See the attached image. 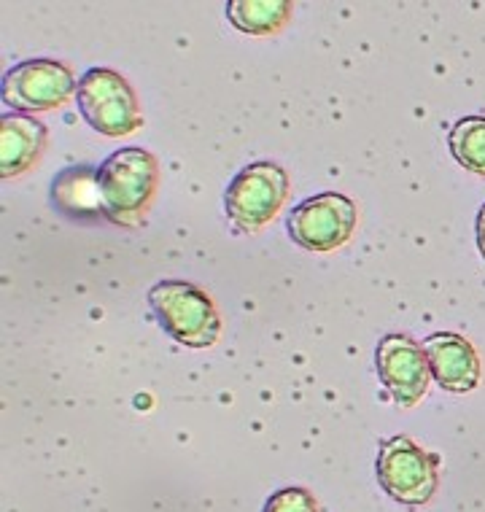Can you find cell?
I'll return each instance as SVG.
<instances>
[{
  "instance_id": "6da1fadb",
  "label": "cell",
  "mask_w": 485,
  "mask_h": 512,
  "mask_svg": "<svg viewBox=\"0 0 485 512\" xmlns=\"http://www.w3.org/2000/svg\"><path fill=\"white\" fill-rule=\"evenodd\" d=\"M149 308L159 327L176 343L208 348L219 340L221 321L211 297L184 281H162L149 292Z\"/></svg>"
},
{
  "instance_id": "7a4b0ae2",
  "label": "cell",
  "mask_w": 485,
  "mask_h": 512,
  "mask_svg": "<svg viewBox=\"0 0 485 512\" xmlns=\"http://www.w3.org/2000/svg\"><path fill=\"white\" fill-rule=\"evenodd\" d=\"M157 186V159L143 149H122L97 168L103 211L116 224H135Z\"/></svg>"
},
{
  "instance_id": "3957f363",
  "label": "cell",
  "mask_w": 485,
  "mask_h": 512,
  "mask_svg": "<svg viewBox=\"0 0 485 512\" xmlns=\"http://www.w3.org/2000/svg\"><path fill=\"white\" fill-rule=\"evenodd\" d=\"M76 103L89 127L108 138H124L141 127V111L133 89L108 68H92L81 76Z\"/></svg>"
},
{
  "instance_id": "277c9868",
  "label": "cell",
  "mask_w": 485,
  "mask_h": 512,
  "mask_svg": "<svg viewBox=\"0 0 485 512\" xmlns=\"http://www.w3.org/2000/svg\"><path fill=\"white\" fill-rule=\"evenodd\" d=\"M286 195H289L286 170L273 162H256L232 178L224 195V205H227V216L240 230L259 232L281 211Z\"/></svg>"
},
{
  "instance_id": "5b68a950",
  "label": "cell",
  "mask_w": 485,
  "mask_h": 512,
  "mask_svg": "<svg viewBox=\"0 0 485 512\" xmlns=\"http://www.w3.org/2000/svg\"><path fill=\"white\" fill-rule=\"evenodd\" d=\"M289 235L313 254H327L343 246L356 227V205L345 195H316L289 213Z\"/></svg>"
},
{
  "instance_id": "8992f818",
  "label": "cell",
  "mask_w": 485,
  "mask_h": 512,
  "mask_svg": "<svg viewBox=\"0 0 485 512\" xmlns=\"http://www.w3.org/2000/svg\"><path fill=\"white\" fill-rule=\"evenodd\" d=\"M79 87L71 68L57 60H27L3 76V103L22 111H49Z\"/></svg>"
},
{
  "instance_id": "52a82bcc",
  "label": "cell",
  "mask_w": 485,
  "mask_h": 512,
  "mask_svg": "<svg viewBox=\"0 0 485 512\" xmlns=\"http://www.w3.org/2000/svg\"><path fill=\"white\" fill-rule=\"evenodd\" d=\"M378 480L388 496L402 504H426L437 491L434 461L407 437L383 442L378 456Z\"/></svg>"
},
{
  "instance_id": "ba28073f",
  "label": "cell",
  "mask_w": 485,
  "mask_h": 512,
  "mask_svg": "<svg viewBox=\"0 0 485 512\" xmlns=\"http://www.w3.org/2000/svg\"><path fill=\"white\" fill-rule=\"evenodd\" d=\"M375 359H378L380 378L399 405H418V399L424 397L429 380H432L424 345L413 343L402 335H388L380 340Z\"/></svg>"
},
{
  "instance_id": "9c48e42d",
  "label": "cell",
  "mask_w": 485,
  "mask_h": 512,
  "mask_svg": "<svg viewBox=\"0 0 485 512\" xmlns=\"http://www.w3.org/2000/svg\"><path fill=\"white\" fill-rule=\"evenodd\" d=\"M424 354L429 359L432 378L445 391L464 394L480 383V359L469 340L453 332H440L424 340Z\"/></svg>"
},
{
  "instance_id": "30bf717a",
  "label": "cell",
  "mask_w": 485,
  "mask_h": 512,
  "mask_svg": "<svg viewBox=\"0 0 485 512\" xmlns=\"http://www.w3.org/2000/svg\"><path fill=\"white\" fill-rule=\"evenodd\" d=\"M46 143L44 124L33 116L9 114L0 119V176L11 178L38 159Z\"/></svg>"
},
{
  "instance_id": "8fae6325",
  "label": "cell",
  "mask_w": 485,
  "mask_h": 512,
  "mask_svg": "<svg viewBox=\"0 0 485 512\" xmlns=\"http://www.w3.org/2000/svg\"><path fill=\"white\" fill-rule=\"evenodd\" d=\"M52 203L73 219L106 216L100 189H97V170L84 168V165L62 170L52 184Z\"/></svg>"
},
{
  "instance_id": "7c38bea8",
  "label": "cell",
  "mask_w": 485,
  "mask_h": 512,
  "mask_svg": "<svg viewBox=\"0 0 485 512\" xmlns=\"http://www.w3.org/2000/svg\"><path fill=\"white\" fill-rule=\"evenodd\" d=\"M289 0H230L227 17L238 30L251 36H270L289 19Z\"/></svg>"
},
{
  "instance_id": "4fadbf2b",
  "label": "cell",
  "mask_w": 485,
  "mask_h": 512,
  "mask_svg": "<svg viewBox=\"0 0 485 512\" xmlns=\"http://www.w3.org/2000/svg\"><path fill=\"white\" fill-rule=\"evenodd\" d=\"M450 154L461 168L485 176V119L483 116H467L459 124H453L448 135Z\"/></svg>"
},
{
  "instance_id": "5bb4252c",
  "label": "cell",
  "mask_w": 485,
  "mask_h": 512,
  "mask_svg": "<svg viewBox=\"0 0 485 512\" xmlns=\"http://www.w3.org/2000/svg\"><path fill=\"white\" fill-rule=\"evenodd\" d=\"M265 512H318V507L305 488H283L267 499Z\"/></svg>"
},
{
  "instance_id": "9a60e30c",
  "label": "cell",
  "mask_w": 485,
  "mask_h": 512,
  "mask_svg": "<svg viewBox=\"0 0 485 512\" xmlns=\"http://www.w3.org/2000/svg\"><path fill=\"white\" fill-rule=\"evenodd\" d=\"M477 248H480V254L485 259V205L477 213Z\"/></svg>"
}]
</instances>
